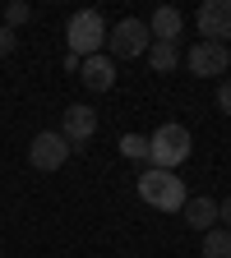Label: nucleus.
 I'll return each mask as SVG.
<instances>
[{"mask_svg": "<svg viewBox=\"0 0 231 258\" xmlns=\"http://www.w3.org/2000/svg\"><path fill=\"white\" fill-rule=\"evenodd\" d=\"M139 199L157 212H180L190 194H185V180L176 171H144L139 175Z\"/></svg>", "mask_w": 231, "mask_h": 258, "instance_id": "obj_3", "label": "nucleus"}, {"mask_svg": "<svg viewBox=\"0 0 231 258\" xmlns=\"http://www.w3.org/2000/svg\"><path fill=\"white\" fill-rule=\"evenodd\" d=\"M217 221H222V231H231V194L217 203Z\"/></svg>", "mask_w": 231, "mask_h": 258, "instance_id": "obj_18", "label": "nucleus"}, {"mask_svg": "<svg viewBox=\"0 0 231 258\" xmlns=\"http://www.w3.org/2000/svg\"><path fill=\"white\" fill-rule=\"evenodd\" d=\"M185 70L194 79H213V74H226L231 70V51L226 46H213V42H194L185 51Z\"/></svg>", "mask_w": 231, "mask_h": 258, "instance_id": "obj_6", "label": "nucleus"}, {"mask_svg": "<svg viewBox=\"0 0 231 258\" xmlns=\"http://www.w3.org/2000/svg\"><path fill=\"white\" fill-rule=\"evenodd\" d=\"M180 23H185V19H180L176 5H157L153 19H148V37H153V42H176V37H180Z\"/></svg>", "mask_w": 231, "mask_h": 258, "instance_id": "obj_11", "label": "nucleus"}, {"mask_svg": "<svg viewBox=\"0 0 231 258\" xmlns=\"http://www.w3.org/2000/svg\"><path fill=\"white\" fill-rule=\"evenodd\" d=\"M65 46H70L74 60L102 55V46H107V19L97 10H74L70 23H65Z\"/></svg>", "mask_w": 231, "mask_h": 258, "instance_id": "obj_1", "label": "nucleus"}, {"mask_svg": "<svg viewBox=\"0 0 231 258\" xmlns=\"http://www.w3.org/2000/svg\"><path fill=\"white\" fill-rule=\"evenodd\" d=\"M199 37L213 46L231 42V0H204L199 5Z\"/></svg>", "mask_w": 231, "mask_h": 258, "instance_id": "obj_7", "label": "nucleus"}, {"mask_svg": "<svg viewBox=\"0 0 231 258\" xmlns=\"http://www.w3.org/2000/svg\"><path fill=\"white\" fill-rule=\"evenodd\" d=\"M148 46H153V37H148V23L144 19H120L116 28H107L111 60H139V55H148Z\"/></svg>", "mask_w": 231, "mask_h": 258, "instance_id": "obj_4", "label": "nucleus"}, {"mask_svg": "<svg viewBox=\"0 0 231 258\" xmlns=\"http://www.w3.org/2000/svg\"><path fill=\"white\" fill-rule=\"evenodd\" d=\"M217 111H222V115H231V74L217 83Z\"/></svg>", "mask_w": 231, "mask_h": 258, "instance_id": "obj_16", "label": "nucleus"}, {"mask_svg": "<svg viewBox=\"0 0 231 258\" xmlns=\"http://www.w3.org/2000/svg\"><path fill=\"white\" fill-rule=\"evenodd\" d=\"M194 152V139H190V129L185 124H162L157 134H148V161H153V171H176L180 161H190Z\"/></svg>", "mask_w": 231, "mask_h": 258, "instance_id": "obj_2", "label": "nucleus"}, {"mask_svg": "<svg viewBox=\"0 0 231 258\" xmlns=\"http://www.w3.org/2000/svg\"><path fill=\"white\" fill-rule=\"evenodd\" d=\"M120 157H129V161H148V134H125V139H120Z\"/></svg>", "mask_w": 231, "mask_h": 258, "instance_id": "obj_14", "label": "nucleus"}, {"mask_svg": "<svg viewBox=\"0 0 231 258\" xmlns=\"http://www.w3.org/2000/svg\"><path fill=\"white\" fill-rule=\"evenodd\" d=\"M204 258H231V231L213 226V231L204 235Z\"/></svg>", "mask_w": 231, "mask_h": 258, "instance_id": "obj_13", "label": "nucleus"}, {"mask_svg": "<svg viewBox=\"0 0 231 258\" xmlns=\"http://www.w3.org/2000/svg\"><path fill=\"white\" fill-rule=\"evenodd\" d=\"M79 70H83V88H93V92H107L116 83V60L111 55H88Z\"/></svg>", "mask_w": 231, "mask_h": 258, "instance_id": "obj_10", "label": "nucleus"}, {"mask_svg": "<svg viewBox=\"0 0 231 258\" xmlns=\"http://www.w3.org/2000/svg\"><path fill=\"white\" fill-rule=\"evenodd\" d=\"M148 64H153L157 74H171L176 64H180V46L176 42H153L148 46Z\"/></svg>", "mask_w": 231, "mask_h": 258, "instance_id": "obj_12", "label": "nucleus"}, {"mask_svg": "<svg viewBox=\"0 0 231 258\" xmlns=\"http://www.w3.org/2000/svg\"><path fill=\"white\" fill-rule=\"evenodd\" d=\"M180 217H185V226H190V231L208 235L213 226H217V203L208 199V194H190V199H185V208H180Z\"/></svg>", "mask_w": 231, "mask_h": 258, "instance_id": "obj_9", "label": "nucleus"}, {"mask_svg": "<svg viewBox=\"0 0 231 258\" xmlns=\"http://www.w3.org/2000/svg\"><path fill=\"white\" fill-rule=\"evenodd\" d=\"M28 19H32V5H28V0H10V5H5V28H19Z\"/></svg>", "mask_w": 231, "mask_h": 258, "instance_id": "obj_15", "label": "nucleus"}, {"mask_svg": "<svg viewBox=\"0 0 231 258\" xmlns=\"http://www.w3.org/2000/svg\"><path fill=\"white\" fill-rule=\"evenodd\" d=\"M56 134L70 143V152H74V148H83V143L97 134V111H93V106H83V102H79V106H65V120H60Z\"/></svg>", "mask_w": 231, "mask_h": 258, "instance_id": "obj_8", "label": "nucleus"}, {"mask_svg": "<svg viewBox=\"0 0 231 258\" xmlns=\"http://www.w3.org/2000/svg\"><path fill=\"white\" fill-rule=\"evenodd\" d=\"M65 157H70V143H65L56 129L32 134V143H28V166H32V171H60Z\"/></svg>", "mask_w": 231, "mask_h": 258, "instance_id": "obj_5", "label": "nucleus"}, {"mask_svg": "<svg viewBox=\"0 0 231 258\" xmlns=\"http://www.w3.org/2000/svg\"><path fill=\"white\" fill-rule=\"evenodd\" d=\"M14 46H19L14 28H5V23H0V60H5V55H14Z\"/></svg>", "mask_w": 231, "mask_h": 258, "instance_id": "obj_17", "label": "nucleus"}]
</instances>
